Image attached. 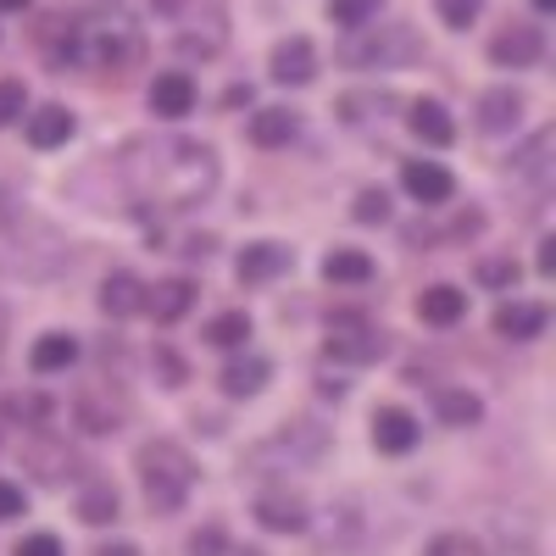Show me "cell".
Listing matches in <instances>:
<instances>
[{"mask_svg": "<svg viewBox=\"0 0 556 556\" xmlns=\"http://www.w3.org/2000/svg\"><path fill=\"white\" fill-rule=\"evenodd\" d=\"M123 184L146 206H201L217 190V151L201 139H146L123 151Z\"/></svg>", "mask_w": 556, "mask_h": 556, "instance_id": "6da1fadb", "label": "cell"}, {"mask_svg": "<svg viewBox=\"0 0 556 556\" xmlns=\"http://www.w3.org/2000/svg\"><path fill=\"white\" fill-rule=\"evenodd\" d=\"M45 51L51 62H84V67H128L139 62V28L128 12L101 17H51L45 23Z\"/></svg>", "mask_w": 556, "mask_h": 556, "instance_id": "7a4b0ae2", "label": "cell"}, {"mask_svg": "<svg viewBox=\"0 0 556 556\" xmlns=\"http://www.w3.org/2000/svg\"><path fill=\"white\" fill-rule=\"evenodd\" d=\"M190 484H195V462L184 445L151 440L139 451V490H146L151 513H178V506L190 501Z\"/></svg>", "mask_w": 556, "mask_h": 556, "instance_id": "3957f363", "label": "cell"}, {"mask_svg": "<svg viewBox=\"0 0 556 556\" xmlns=\"http://www.w3.org/2000/svg\"><path fill=\"white\" fill-rule=\"evenodd\" d=\"M417 56H424V39L406 23H367L340 45V62H351V67H406Z\"/></svg>", "mask_w": 556, "mask_h": 556, "instance_id": "277c9868", "label": "cell"}, {"mask_svg": "<svg viewBox=\"0 0 556 556\" xmlns=\"http://www.w3.org/2000/svg\"><path fill=\"white\" fill-rule=\"evenodd\" d=\"M323 429L312 424V417H301V424H290V429H278L273 440H262L256 451H251V462L262 473H273V468H312V462L323 456Z\"/></svg>", "mask_w": 556, "mask_h": 556, "instance_id": "5b68a950", "label": "cell"}, {"mask_svg": "<svg viewBox=\"0 0 556 556\" xmlns=\"http://www.w3.org/2000/svg\"><path fill=\"white\" fill-rule=\"evenodd\" d=\"M323 351H329L334 362H379V356H384V334H379L367 317L340 312V317L329 323V340H323Z\"/></svg>", "mask_w": 556, "mask_h": 556, "instance_id": "8992f818", "label": "cell"}, {"mask_svg": "<svg viewBox=\"0 0 556 556\" xmlns=\"http://www.w3.org/2000/svg\"><path fill=\"white\" fill-rule=\"evenodd\" d=\"M545 56V34L534 23H513L490 39V62L495 67H534Z\"/></svg>", "mask_w": 556, "mask_h": 556, "instance_id": "52a82bcc", "label": "cell"}, {"mask_svg": "<svg viewBox=\"0 0 556 556\" xmlns=\"http://www.w3.org/2000/svg\"><path fill=\"white\" fill-rule=\"evenodd\" d=\"M256 523L273 529V534H301L312 518H306V501L290 495V490H262L256 495Z\"/></svg>", "mask_w": 556, "mask_h": 556, "instance_id": "ba28073f", "label": "cell"}, {"mask_svg": "<svg viewBox=\"0 0 556 556\" xmlns=\"http://www.w3.org/2000/svg\"><path fill=\"white\" fill-rule=\"evenodd\" d=\"M151 112L156 117H167V123H178V117H190L195 112V78L190 73H156L151 78Z\"/></svg>", "mask_w": 556, "mask_h": 556, "instance_id": "9c48e42d", "label": "cell"}, {"mask_svg": "<svg viewBox=\"0 0 556 556\" xmlns=\"http://www.w3.org/2000/svg\"><path fill=\"white\" fill-rule=\"evenodd\" d=\"M273 78H278V84H312V78H317V45H312L306 34L278 39V45H273Z\"/></svg>", "mask_w": 556, "mask_h": 556, "instance_id": "30bf717a", "label": "cell"}, {"mask_svg": "<svg viewBox=\"0 0 556 556\" xmlns=\"http://www.w3.org/2000/svg\"><path fill=\"white\" fill-rule=\"evenodd\" d=\"M401 184H406V195L424 201V206H440V201H451V190H456V178H451L440 162H406V167H401Z\"/></svg>", "mask_w": 556, "mask_h": 556, "instance_id": "8fae6325", "label": "cell"}, {"mask_svg": "<svg viewBox=\"0 0 556 556\" xmlns=\"http://www.w3.org/2000/svg\"><path fill=\"white\" fill-rule=\"evenodd\" d=\"M285 267H290V251L278 245V240H256V245H245L240 262H235L240 285H267V278H278Z\"/></svg>", "mask_w": 556, "mask_h": 556, "instance_id": "7c38bea8", "label": "cell"}, {"mask_svg": "<svg viewBox=\"0 0 556 556\" xmlns=\"http://www.w3.org/2000/svg\"><path fill=\"white\" fill-rule=\"evenodd\" d=\"M417 317L434 323V329H451V323L468 317V295H462L456 285H429L424 295H417Z\"/></svg>", "mask_w": 556, "mask_h": 556, "instance_id": "4fadbf2b", "label": "cell"}, {"mask_svg": "<svg viewBox=\"0 0 556 556\" xmlns=\"http://www.w3.org/2000/svg\"><path fill=\"white\" fill-rule=\"evenodd\" d=\"M374 445H379V451H390V456L412 451V445H417V417H412V412H401V406H384V412L374 417Z\"/></svg>", "mask_w": 556, "mask_h": 556, "instance_id": "5bb4252c", "label": "cell"}, {"mask_svg": "<svg viewBox=\"0 0 556 556\" xmlns=\"http://www.w3.org/2000/svg\"><path fill=\"white\" fill-rule=\"evenodd\" d=\"M545 329V306L540 301H506L495 312V334L501 340H534Z\"/></svg>", "mask_w": 556, "mask_h": 556, "instance_id": "9a60e30c", "label": "cell"}, {"mask_svg": "<svg viewBox=\"0 0 556 556\" xmlns=\"http://www.w3.org/2000/svg\"><path fill=\"white\" fill-rule=\"evenodd\" d=\"M67 139H73V112H67V106H39V112H28V146L56 151V146H67Z\"/></svg>", "mask_w": 556, "mask_h": 556, "instance_id": "2e32d148", "label": "cell"}, {"mask_svg": "<svg viewBox=\"0 0 556 556\" xmlns=\"http://www.w3.org/2000/svg\"><path fill=\"white\" fill-rule=\"evenodd\" d=\"M190 306H195V285H190V278H167V285L146 290V312H151L156 323H178Z\"/></svg>", "mask_w": 556, "mask_h": 556, "instance_id": "e0dca14e", "label": "cell"}, {"mask_svg": "<svg viewBox=\"0 0 556 556\" xmlns=\"http://www.w3.org/2000/svg\"><path fill=\"white\" fill-rule=\"evenodd\" d=\"M295 128H301V117H295L290 106H262V112L251 117V139H256L262 151L290 146V139H295Z\"/></svg>", "mask_w": 556, "mask_h": 556, "instance_id": "ac0fdd59", "label": "cell"}, {"mask_svg": "<svg viewBox=\"0 0 556 556\" xmlns=\"http://www.w3.org/2000/svg\"><path fill=\"white\" fill-rule=\"evenodd\" d=\"M139 306H146V285H139L134 273H112L101 285V312L106 317H134Z\"/></svg>", "mask_w": 556, "mask_h": 556, "instance_id": "d6986e66", "label": "cell"}, {"mask_svg": "<svg viewBox=\"0 0 556 556\" xmlns=\"http://www.w3.org/2000/svg\"><path fill=\"white\" fill-rule=\"evenodd\" d=\"M28 362H34V374H67V367L78 362V340L73 334H39Z\"/></svg>", "mask_w": 556, "mask_h": 556, "instance_id": "ffe728a7", "label": "cell"}, {"mask_svg": "<svg viewBox=\"0 0 556 556\" xmlns=\"http://www.w3.org/2000/svg\"><path fill=\"white\" fill-rule=\"evenodd\" d=\"M518 117H523V96H518V89H490V96L479 101V128L484 134H506Z\"/></svg>", "mask_w": 556, "mask_h": 556, "instance_id": "44dd1931", "label": "cell"}, {"mask_svg": "<svg viewBox=\"0 0 556 556\" xmlns=\"http://www.w3.org/2000/svg\"><path fill=\"white\" fill-rule=\"evenodd\" d=\"M406 123H412V134L424 139V146H451V139H456V123H451V112L440 101H417Z\"/></svg>", "mask_w": 556, "mask_h": 556, "instance_id": "7402d4cb", "label": "cell"}, {"mask_svg": "<svg viewBox=\"0 0 556 556\" xmlns=\"http://www.w3.org/2000/svg\"><path fill=\"white\" fill-rule=\"evenodd\" d=\"M267 374H273V367H267L262 356L228 362V367H223V395H256V390L267 384Z\"/></svg>", "mask_w": 556, "mask_h": 556, "instance_id": "603a6c76", "label": "cell"}, {"mask_svg": "<svg viewBox=\"0 0 556 556\" xmlns=\"http://www.w3.org/2000/svg\"><path fill=\"white\" fill-rule=\"evenodd\" d=\"M323 278H329V285H367V278H374V262H367L362 251H329L323 256Z\"/></svg>", "mask_w": 556, "mask_h": 556, "instance_id": "cb8c5ba5", "label": "cell"}, {"mask_svg": "<svg viewBox=\"0 0 556 556\" xmlns=\"http://www.w3.org/2000/svg\"><path fill=\"white\" fill-rule=\"evenodd\" d=\"M484 417V401L473 395V390H445L440 395V424H451V429H473Z\"/></svg>", "mask_w": 556, "mask_h": 556, "instance_id": "d4e9b609", "label": "cell"}, {"mask_svg": "<svg viewBox=\"0 0 556 556\" xmlns=\"http://www.w3.org/2000/svg\"><path fill=\"white\" fill-rule=\"evenodd\" d=\"M551 146H556V134H551V128H545V134H534L529 146L513 156V173H518V178H540V184H545V173H551Z\"/></svg>", "mask_w": 556, "mask_h": 556, "instance_id": "484cf974", "label": "cell"}, {"mask_svg": "<svg viewBox=\"0 0 556 556\" xmlns=\"http://www.w3.org/2000/svg\"><path fill=\"white\" fill-rule=\"evenodd\" d=\"M78 518H84V523H112V518H117V490H112V484H89V490L78 495Z\"/></svg>", "mask_w": 556, "mask_h": 556, "instance_id": "4316f807", "label": "cell"}, {"mask_svg": "<svg viewBox=\"0 0 556 556\" xmlns=\"http://www.w3.org/2000/svg\"><path fill=\"white\" fill-rule=\"evenodd\" d=\"M379 12H384V0H329V17L340 23V28H367V23H379Z\"/></svg>", "mask_w": 556, "mask_h": 556, "instance_id": "83f0119b", "label": "cell"}, {"mask_svg": "<svg viewBox=\"0 0 556 556\" xmlns=\"http://www.w3.org/2000/svg\"><path fill=\"white\" fill-rule=\"evenodd\" d=\"M206 340H212V345H223V351L245 345V340H251V317H245V312H223V317H212Z\"/></svg>", "mask_w": 556, "mask_h": 556, "instance_id": "f1b7e54d", "label": "cell"}, {"mask_svg": "<svg viewBox=\"0 0 556 556\" xmlns=\"http://www.w3.org/2000/svg\"><path fill=\"white\" fill-rule=\"evenodd\" d=\"M28 112V89L17 78H0V128H12Z\"/></svg>", "mask_w": 556, "mask_h": 556, "instance_id": "f546056e", "label": "cell"}, {"mask_svg": "<svg viewBox=\"0 0 556 556\" xmlns=\"http://www.w3.org/2000/svg\"><path fill=\"white\" fill-rule=\"evenodd\" d=\"M424 556H484V551H479V540H468V534H434V540L424 545Z\"/></svg>", "mask_w": 556, "mask_h": 556, "instance_id": "4dcf8cb0", "label": "cell"}, {"mask_svg": "<svg viewBox=\"0 0 556 556\" xmlns=\"http://www.w3.org/2000/svg\"><path fill=\"white\" fill-rule=\"evenodd\" d=\"M484 12V0H440V23L445 28H468Z\"/></svg>", "mask_w": 556, "mask_h": 556, "instance_id": "1f68e13d", "label": "cell"}, {"mask_svg": "<svg viewBox=\"0 0 556 556\" xmlns=\"http://www.w3.org/2000/svg\"><path fill=\"white\" fill-rule=\"evenodd\" d=\"M479 278H484L490 290H513V285H518V262H513V256H495V262L479 267Z\"/></svg>", "mask_w": 556, "mask_h": 556, "instance_id": "d6a6232c", "label": "cell"}, {"mask_svg": "<svg viewBox=\"0 0 556 556\" xmlns=\"http://www.w3.org/2000/svg\"><path fill=\"white\" fill-rule=\"evenodd\" d=\"M351 212H356V223H384L390 217V195L384 190H362Z\"/></svg>", "mask_w": 556, "mask_h": 556, "instance_id": "836d02e7", "label": "cell"}, {"mask_svg": "<svg viewBox=\"0 0 556 556\" xmlns=\"http://www.w3.org/2000/svg\"><path fill=\"white\" fill-rule=\"evenodd\" d=\"M223 551H228V534L217 523H206V529L190 534V556H223Z\"/></svg>", "mask_w": 556, "mask_h": 556, "instance_id": "e575fe53", "label": "cell"}, {"mask_svg": "<svg viewBox=\"0 0 556 556\" xmlns=\"http://www.w3.org/2000/svg\"><path fill=\"white\" fill-rule=\"evenodd\" d=\"M17 556H62V540H56V534H28V540L17 545Z\"/></svg>", "mask_w": 556, "mask_h": 556, "instance_id": "d590c367", "label": "cell"}, {"mask_svg": "<svg viewBox=\"0 0 556 556\" xmlns=\"http://www.w3.org/2000/svg\"><path fill=\"white\" fill-rule=\"evenodd\" d=\"M17 513H23V484L0 479V523H7V518H17Z\"/></svg>", "mask_w": 556, "mask_h": 556, "instance_id": "8d00e7d4", "label": "cell"}, {"mask_svg": "<svg viewBox=\"0 0 556 556\" xmlns=\"http://www.w3.org/2000/svg\"><path fill=\"white\" fill-rule=\"evenodd\" d=\"M7 412H12V417H45V401H34V395H12Z\"/></svg>", "mask_w": 556, "mask_h": 556, "instance_id": "74e56055", "label": "cell"}, {"mask_svg": "<svg viewBox=\"0 0 556 556\" xmlns=\"http://www.w3.org/2000/svg\"><path fill=\"white\" fill-rule=\"evenodd\" d=\"M540 273H556V240H540Z\"/></svg>", "mask_w": 556, "mask_h": 556, "instance_id": "f35d334b", "label": "cell"}, {"mask_svg": "<svg viewBox=\"0 0 556 556\" xmlns=\"http://www.w3.org/2000/svg\"><path fill=\"white\" fill-rule=\"evenodd\" d=\"M96 556H139V545H128V540H123V545H101Z\"/></svg>", "mask_w": 556, "mask_h": 556, "instance_id": "ab89813d", "label": "cell"}, {"mask_svg": "<svg viewBox=\"0 0 556 556\" xmlns=\"http://www.w3.org/2000/svg\"><path fill=\"white\" fill-rule=\"evenodd\" d=\"M28 7V0H0V12H23Z\"/></svg>", "mask_w": 556, "mask_h": 556, "instance_id": "60d3db41", "label": "cell"}, {"mask_svg": "<svg viewBox=\"0 0 556 556\" xmlns=\"http://www.w3.org/2000/svg\"><path fill=\"white\" fill-rule=\"evenodd\" d=\"M534 7H540V12H551V7H556V0H534Z\"/></svg>", "mask_w": 556, "mask_h": 556, "instance_id": "b9f144b4", "label": "cell"}]
</instances>
